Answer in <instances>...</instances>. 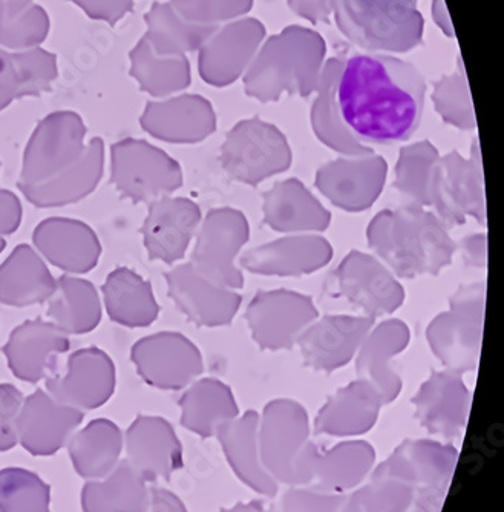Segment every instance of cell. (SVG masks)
<instances>
[{
	"label": "cell",
	"instance_id": "5bb4252c",
	"mask_svg": "<svg viewBox=\"0 0 504 512\" xmlns=\"http://www.w3.org/2000/svg\"><path fill=\"white\" fill-rule=\"evenodd\" d=\"M83 419V411L59 404L48 391H34L23 399L17 416V444L31 456H54L66 447Z\"/></svg>",
	"mask_w": 504,
	"mask_h": 512
},
{
	"label": "cell",
	"instance_id": "e575fe53",
	"mask_svg": "<svg viewBox=\"0 0 504 512\" xmlns=\"http://www.w3.org/2000/svg\"><path fill=\"white\" fill-rule=\"evenodd\" d=\"M148 23V33L143 37L152 50L160 56H174L186 50H194L207 30L194 22H186L175 8L155 4L144 17Z\"/></svg>",
	"mask_w": 504,
	"mask_h": 512
},
{
	"label": "cell",
	"instance_id": "cb8c5ba5",
	"mask_svg": "<svg viewBox=\"0 0 504 512\" xmlns=\"http://www.w3.org/2000/svg\"><path fill=\"white\" fill-rule=\"evenodd\" d=\"M408 325L399 319H388L371 329L357 352V373L373 385L383 401H393L399 394L400 379L391 368L394 356L410 344Z\"/></svg>",
	"mask_w": 504,
	"mask_h": 512
},
{
	"label": "cell",
	"instance_id": "f35d334b",
	"mask_svg": "<svg viewBox=\"0 0 504 512\" xmlns=\"http://www.w3.org/2000/svg\"><path fill=\"white\" fill-rule=\"evenodd\" d=\"M380 401L379 391L364 379L354 382L345 390L339 391L325 408L321 424L334 427L336 424H370L376 416Z\"/></svg>",
	"mask_w": 504,
	"mask_h": 512
},
{
	"label": "cell",
	"instance_id": "8992f818",
	"mask_svg": "<svg viewBox=\"0 0 504 512\" xmlns=\"http://www.w3.org/2000/svg\"><path fill=\"white\" fill-rule=\"evenodd\" d=\"M341 30L367 50H405V37L419 33L422 17L410 0H333Z\"/></svg>",
	"mask_w": 504,
	"mask_h": 512
},
{
	"label": "cell",
	"instance_id": "ffe728a7",
	"mask_svg": "<svg viewBox=\"0 0 504 512\" xmlns=\"http://www.w3.org/2000/svg\"><path fill=\"white\" fill-rule=\"evenodd\" d=\"M373 325L370 316H325L307 327L296 344L308 367L330 373L357 355Z\"/></svg>",
	"mask_w": 504,
	"mask_h": 512
},
{
	"label": "cell",
	"instance_id": "9c48e42d",
	"mask_svg": "<svg viewBox=\"0 0 504 512\" xmlns=\"http://www.w3.org/2000/svg\"><path fill=\"white\" fill-rule=\"evenodd\" d=\"M221 163L233 180L256 186L290 168L292 151L275 126L261 120H246L226 138Z\"/></svg>",
	"mask_w": 504,
	"mask_h": 512
},
{
	"label": "cell",
	"instance_id": "8fae6325",
	"mask_svg": "<svg viewBox=\"0 0 504 512\" xmlns=\"http://www.w3.org/2000/svg\"><path fill=\"white\" fill-rule=\"evenodd\" d=\"M115 379L114 361L108 353L97 347L80 348L69 355L63 371L46 378V390L59 404L86 413L112 398Z\"/></svg>",
	"mask_w": 504,
	"mask_h": 512
},
{
	"label": "cell",
	"instance_id": "d6986e66",
	"mask_svg": "<svg viewBox=\"0 0 504 512\" xmlns=\"http://www.w3.org/2000/svg\"><path fill=\"white\" fill-rule=\"evenodd\" d=\"M43 260L68 275H85L99 264L102 244L94 229L76 218H46L33 232Z\"/></svg>",
	"mask_w": 504,
	"mask_h": 512
},
{
	"label": "cell",
	"instance_id": "f546056e",
	"mask_svg": "<svg viewBox=\"0 0 504 512\" xmlns=\"http://www.w3.org/2000/svg\"><path fill=\"white\" fill-rule=\"evenodd\" d=\"M46 316L68 336L94 332L102 322L99 293L88 279L66 273L56 279Z\"/></svg>",
	"mask_w": 504,
	"mask_h": 512
},
{
	"label": "cell",
	"instance_id": "8d00e7d4",
	"mask_svg": "<svg viewBox=\"0 0 504 512\" xmlns=\"http://www.w3.org/2000/svg\"><path fill=\"white\" fill-rule=\"evenodd\" d=\"M437 158L439 154L429 142L406 146L400 151L394 188L405 198L406 204L428 209L432 172Z\"/></svg>",
	"mask_w": 504,
	"mask_h": 512
},
{
	"label": "cell",
	"instance_id": "2e32d148",
	"mask_svg": "<svg viewBox=\"0 0 504 512\" xmlns=\"http://www.w3.org/2000/svg\"><path fill=\"white\" fill-rule=\"evenodd\" d=\"M200 224V207L189 198L167 195L149 203L148 217L141 227L149 260L166 264L180 261Z\"/></svg>",
	"mask_w": 504,
	"mask_h": 512
},
{
	"label": "cell",
	"instance_id": "1f68e13d",
	"mask_svg": "<svg viewBox=\"0 0 504 512\" xmlns=\"http://www.w3.org/2000/svg\"><path fill=\"white\" fill-rule=\"evenodd\" d=\"M469 394L462 373L455 370L432 373L416 398L419 414L426 424L436 428L457 427L468 408Z\"/></svg>",
	"mask_w": 504,
	"mask_h": 512
},
{
	"label": "cell",
	"instance_id": "ab89813d",
	"mask_svg": "<svg viewBox=\"0 0 504 512\" xmlns=\"http://www.w3.org/2000/svg\"><path fill=\"white\" fill-rule=\"evenodd\" d=\"M11 57L19 80L17 99L42 96L59 76L56 54L43 50L40 46L11 53Z\"/></svg>",
	"mask_w": 504,
	"mask_h": 512
},
{
	"label": "cell",
	"instance_id": "603a6c76",
	"mask_svg": "<svg viewBox=\"0 0 504 512\" xmlns=\"http://www.w3.org/2000/svg\"><path fill=\"white\" fill-rule=\"evenodd\" d=\"M105 172V142L91 138L85 154L71 168L60 172L51 180L36 186H20L19 191L28 203L39 209H54L79 203L99 186Z\"/></svg>",
	"mask_w": 504,
	"mask_h": 512
},
{
	"label": "cell",
	"instance_id": "4dcf8cb0",
	"mask_svg": "<svg viewBox=\"0 0 504 512\" xmlns=\"http://www.w3.org/2000/svg\"><path fill=\"white\" fill-rule=\"evenodd\" d=\"M146 482L125 459L99 480H88L82 488L83 512H146L149 505Z\"/></svg>",
	"mask_w": 504,
	"mask_h": 512
},
{
	"label": "cell",
	"instance_id": "d590c367",
	"mask_svg": "<svg viewBox=\"0 0 504 512\" xmlns=\"http://www.w3.org/2000/svg\"><path fill=\"white\" fill-rule=\"evenodd\" d=\"M131 76L137 80L141 91L149 92L154 97L171 94L184 88L187 83L183 62L172 57L163 59L144 39L131 51Z\"/></svg>",
	"mask_w": 504,
	"mask_h": 512
},
{
	"label": "cell",
	"instance_id": "4316f807",
	"mask_svg": "<svg viewBox=\"0 0 504 512\" xmlns=\"http://www.w3.org/2000/svg\"><path fill=\"white\" fill-rule=\"evenodd\" d=\"M56 290V278L30 244H19L0 264V302L23 307L45 304Z\"/></svg>",
	"mask_w": 504,
	"mask_h": 512
},
{
	"label": "cell",
	"instance_id": "b9f144b4",
	"mask_svg": "<svg viewBox=\"0 0 504 512\" xmlns=\"http://www.w3.org/2000/svg\"><path fill=\"white\" fill-rule=\"evenodd\" d=\"M82 8L86 16L115 25L134 7V0H69Z\"/></svg>",
	"mask_w": 504,
	"mask_h": 512
},
{
	"label": "cell",
	"instance_id": "d4e9b609",
	"mask_svg": "<svg viewBox=\"0 0 504 512\" xmlns=\"http://www.w3.org/2000/svg\"><path fill=\"white\" fill-rule=\"evenodd\" d=\"M262 212L267 226L287 234L321 232L331 220L321 201L296 178L281 181L266 192Z\"/></svg>",
	"mask_w": 504,
	"mask_h": 512
},
{
	"label": "cell",
	"instance_id": "6da1fadb",
	"mask_svg": "<svg viewBox=\"0 0 504 512\" xmlns=\"http://www.w3.org/2000/svg\"><path fill=\"white\" fill-rule=\"evenodd\" d=\"M425 92V79L411 63L356 54L342 66L331 105L339 125L360 145H394L419 129Z\"/></svg>",
	"mask_w": 504,
	"mask_h": 512
},
{
	"label": "cell",
	"instance_id": "f1b7e54d",
	"mask_svg": "<svg viewBox=\"0 0 504 512\" xmlns=\"http://www.w3.org/2000/svg\"><path fill=\"white\" fill-rule=\"evenodd\" d=\"M123 431L109 419H94L69 437L66 450L85 482L108 476L122 462Z\"/></svg>",
	"mask_w": 504,
	"mask_h": 512
},
{
	"label": "cell",
	"instance_id": "ac0fdd59",
	"mask_svg": "<svg viewBox=\"0 0 504 512\" xmlns=\"http://www.w3.org/2000/svg\"><path fill=\"white\" fill-rule=\"evenodd\" d=\"M164 278L178 309L198 327L229 325L243 301L236 290L213 283L190 263L174 267Z\"/></svg>",
	"mask_w": 504,
	"mask_h": 512
},
{
	"label": "cell",
	"instance_id": "9a60e30c",
	"mask_svg": "<svg viewBox=\"0 0 504 512\" xmlns=\"http://www.w3.org/2000/svg\"><path fill=\"white\" fill-rule=\"evenodd\" d=\"M382 157H345L330 161L316 174V188L344 211H367L379 198L387 180Z\"/></svg>",
	"mask_w": 504,
	"mask_h": 512
},
{
	"label": "cell",
	"instance_id": "bcb514c9",
	"mask_svg": "<svg viewBox=\"0 0 504 512\" xmlns=\"http://www.w3.org/2000/svg\"><path fill=\"white\" fill-rule=\"evenodd\" d=\"M146 512H184L177 497L163 490L149 491V505Z\"/></svg>",
	"mask_w": 504,
	"mask_h": 512
},
{
	"label": "cell",
	"instance_id": "5b68a950",
	"mask_svg": "<svg viewBox=\"0 0 504 512\" xmlns=\"http://www.w3.org/2000/svg\"><path fill=\"white\" fill-rule=\"evenodd\" d=\"M180 163L151 143L123 138L111 146V183L132 203H152L183 186Z\"/></svg>",
	"mask_w": 504,
	"mask_h": 512
},
{
	"label": "cell",
	"instance_id": "7bdbcfd3",
	"mask_svg": "<svg viewBox=\"0 0 504 512\" xmlns=\"http://www.w3.org/2000/svg\"><path fill=\"white\" fill-rule=\"evenodd\" d=\"M23 207L19 197L7 189H0V238L13 235L20 227Z\"/></svg>",
	"mask_w": 504,
	"mask_h": 512
},
{
	"label": "cell",
	"instance_id": "4fadbf2b",
	"mask_svg": "<svg viewBox=\"0 0 504 512\" xmlns=\"http://www.w3.org/2000/svg\"><path fill=\"white\" fill-rule=\"evenodd\" d=\"M339 295L365 316L377 318L396 312L405 301V290L382 261L362 252H351L334 273Z\"/></svg>",
	"mask_w": 504,
	"mask_h": 512
},
{
	"label": "cell",
	"instance_id": "277c9868",
	"mask_svg": "<svg viewBox=\"0 0 504 512\" xmlns=\"http://www.w3.org/2000/svg\"><path fill=\"white\" fill-rule=\"evenodd\" d=\"M429 207L448 230L462 226L468 217L486 226L485 174L477 140L469 158L459 152L437 158Z\"/></svg>",
	"mask_w": 504,
	"mask_h": 512
},
{
	"label": "cell",
	"instance_id": "d6a6232c",
	"mask_svg": "<svg viewBox=\"0 0 504 512\" xmlns=\"http://www.w3.org/2000/svg\"><path fill=\"white\" fill-rule=\"evenodd\" d=\"M181 424L195 433H212L218 422L235 414L232 394L226 385L216 379L195 382L180 401Z\"/></svg>",
	"mask_w": 504,
	"mask_h": 512
},
{
	"label": "cell",
	"instance_id": "7dc6e473",
	"mask_svg": "<svg viewBox=\"0 0 504 512\" xmlns=\"http://www.w3.org/2000/svg\"><path fill=\"white\" fill-rule=\"evenodd\" d=\"M8 2H14V4H30L34 0H8Z\"/></svg>",
	"mask_w": 504,
	"mask_h": 512
},
{
	"label": "cell",
	"instance_id": "ee69618b",
	"mask_svg": "<svg viewBox=\"0 0 504 512\" xmlns=\"http://www.w3.org/2000/svg\"><path fill=\"white\" fill-rule=\"evenodd\" d=\"M19 80L11 53L0 48V112L17 100Z\"/></svg>",
	"mask_w": 504,
	"mask_h": 512
},
{
	"label": "cell",
	"instance_id": "83f0119b",
	"mask_svg": "<svg viewBox=\"0 0 504 512\" xmlns=\"http://www.w3.org/2000/svg\"><path fill=\"white\" fill-rule=\"evenodd\" d=\"M102 295L111 321L128 329L149 327L160 315L151 283L129 267H117L106 276Z\"/></svg>",
	"mask_w": 504,
	"mask_h": 512
},
{
	"label": "cell",
	"instance_id": "681fc988",
	"mask_svg": "<svg viewBox=\"0 0 504 512\" xmlns=\"http://www.w3.org/2000/svg\"><path fill=\"white\" fill-rule=\"evenodd\" d=\"M410 2H417V0H410Z\"/></svg>",
	"mask_w": 504,
	"mask_h": 512
},
{
	"label": "cell",
	"instance_id": "3957f363",
	"mask_svg": "<svg viewBox=\"0 0 504 512\" xmlns=\"http://www.w3.org/2000/svg\"><path fill=\"white\" fill-rule=\"evenodd\" d=\"M486 284L460 287L449 299L448 312L432 319L426 330L432 353L449 370H474L482 348Z\"/></svg>",
	"mask_w": 504,
	"mask_h": 512
},
{
	"label": "cell",
	"instance_id": "7c38bea8",
	"mask_svg": "<svg viewBox=\"0 0 504 512\" xmlns=\"http://www.w3.org/2000/svg\"><path fill=\"white\" fill-rule=\"evenodd\" d=\"M131 361L140 378L160 390H181L203 373V356L181 333L144 336L131 348Z\"/></svg>",
	"mask_w": 504,
	"mask_h": 512
},
{
	"label": "cell",
	"instance_id": "30bf717a",
	"mask_svg": "<svg viewBox=\"0 0 504 512\" xmlns=\"http://www.w3.org/2000/svg\"><path fill=\"white\" fill-rule=\"evenodd\" d=\"M318 316L313 299L292 290L259 292L246 312L253 339L270 352L290 350Z\"/></svg>",
	"mask_w": 504,
	"mask_h": 512
},
{
	"label": "cell",
	"instance_id": "c3c4849f",
	"mask_svg": "<svg viewBox=\"0 0 504 512\" xmlns=\"http://www.w3.org/2000/svg\"><path fill=\"white\" fill-rule=\"evenodd\" d=\"M5 247H7V241L5 238H0V253L4 252Z\"/></svg>",
	"mask_w": 504,
	"mask_h": 512
},
{
	"label": "cell",
	"instance_id": "7a4b0ae2",
	"mask_svg": "<svg viewBox=\"0 0 504 512\" xmlns=\"http://www.w3.org/2000/svg\"><path fill=\"white\" fill-rule=\"evenodd\" d=\"M367 238L379 260L399 278L437 275L457 252L436 214L413 204L379 212L368 226Z\"/></svg>",
	"mask_w": 504,
	"mask_h": 512
},
{
	"label": "cell",
	"instance_id": "484cf974",
	"mask_svg": "<svg viewBox=\"0 0 504 512\" xmlns=\"http://www.w3.org/2000/svg\"><path fill=\"white\" fill-rule=\"evenodd\" d=\"M143 131L167 143H197L215 129V119L206 102L184 96L169 102H151L140 117Z\"/></svg>",
	"mask_w": 504,
	"mask_h": 512
},
{
	"label": "cell",
	"instance_id": "60d3db41",
	"mask_svg": "<svg viewBox=\"0 0 504 512\" xmlns=\"http://www.w3.org/2000/svg\"><path fill=\"white\" fill-rule=\"evenodd\" d=\"M23 399L19 388L0 384V453H7L17 445L16 422Z\"/></svg>",
	"mask_w": 504,
	"mask_h": 512
},
{
	"label": "cell",
	"instance_id": "ba28073f",
	"mask_svg": "<svg viewBox=\"0 0 504 512\" xmlns=\"http://www.w3.org/2000/svg\"><path fill=\"white\" fill-rule=\"evenodd\" d=\"M249 237V223L243 212L232 207L213 209L198 227L190 266L215 284L243 289L244 276L236 266V256Z\"/></svg>",
	"mask_w": 504,
	"mask_h": 512
},
{
	"label": "cell",
	"instance_id": "f6af8a7d",
	"mask_svg": "<svg viewBox=\"0 0 504 512\" xmlns=\"http://www.w3.org/2000/svg\"><path fill=\"white\" fill-rule=\"evenodd\" d=\"M462 252L466 266L486 269L488 264V237L486 234L469 235L457 246Z\"/></svg>",
	"mask_w": 504,
	"mask_h": 512
},
{
	"label": "cell",
	"instance_id": "52a82bcc",
	"mask_svg": "<svg viewBox=\"0 0 504 512\" xmlns=\"http://www.w3.org/2000/svg\"><path fill=\"white\" fill-rule=\"evenodd\" d=\"M86 126L72 111H57L40 120L23 152L17 188L36 186L71 168L85 154Z\"/></svg>",
	"mask_w": 504,
	"mask_h": 512
},
{
	"label": "cell",
	"instance_id": "836d02e7",
	"mask_svg": "<svg viewBox=\"0 0 504 512\" xmlns=\"http://www.w3.org/2000/svg\"><path fill=\"white\" fill-rule=\"evenodd\" d=\"M50 16L40 5L0 0V46L13 53L37 48L50 34Z\"/></svg>",
	"mask_w": 504,
	"mask_h": 512
},
{
	"label": "cell",
	"instance_id": "74e56055",
	"mask_svg": "<svg viewBox=\"0 0 504 512\" xmlns=\"http://www.w3.org/2000/svg\"><path fill=\"white\" fill-rule=\"evenodd\" d=\"M51 486L33 471L0 470V512H50Z\"/></svg>",
	"mask_w": 504,
	"mask_h": 512
},
{
	"label": "cell",
	"instance_id": "7402d4cb",
	"mask_svg": "<svg viewBox=\"0 0 504 512\" xmlns=\"http://www.w3.org/2000/svg\"><path fill=\"white\" fill-rule=\"evenodd\" d=\"M333 258V247L319 235H292L247 250L241 267L256 275L302 276L318 272Z\"/></svg>",
	"mask_w": 504,
	"mask_h": 512
},
{
	"label": "cell",
	"instance_id": "44dd1931",
	"mask_svg": "<svg viewBox=\"0 0 504 512\" xmlns=\"http://www.w3.org/2000/svg\"><path fill=\"white\" fill-rule=\"evenodd\" d=\"M125 462L144 480L154 482L180 467L181 447L169 422L157 416H140L123 434Z\"/></svg>",
	"mask_w": 504,
	"mask_h": 512
},
{
	"label": "cell",
	"instance_id": "e0dca14e",
	"mask_svg": "<svg viewBox=\"0 0 504 512\" xmlns=\"http://www.w3.org/2000/svg\"><path fill=\"white\" fill-rule=\"evenodd\" d=\"M71 348V339L51 321L31 319L11 332L2 348L8 368L20 381L37 384L57 371V362Z\"/></svg>",
	"mask_w": 504,
	"mask_h": 512
}]
</instances>
